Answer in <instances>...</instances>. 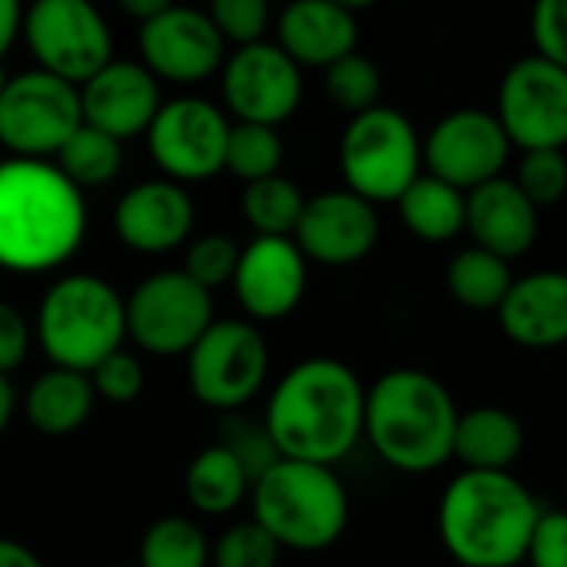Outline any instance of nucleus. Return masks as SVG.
<instances>
[{"mask_svg": "<svg viewBox=\"0 0 567 567\" xmlns=\"http://www.w3.org/2000/svg\"><path fill=\"white\" fill-rule=\"evenodd\" d=\"M365 389L339 359H306L289 369L266 409V432L279 458L329 465L362 439Z\"/></svg>", "mask_w": 567, "mask_h": 567, "instance_id": "nucleus-1", "label": "nucleus"}, {"mask_svg": "<svg viewBox=\"0 0 567 567\" xmlns=\"http://www.w3.org/2000/svg\"><path fill=\"white\" fill-rule=\"evenodd\" d=\"M86 233L83 193L47 159L0 163V266L47 272L66 262Z\"/></svg>", "mask_w": 567, "mask_h": 567, "instance_id": "nucleus-2", "label": "nucleus"}, {"mask_svg": "<svg viewBox=\"0 0 567 567\" xmlns=\"http://www.w3.org/2000/svg\"><path fill=\"white\" fill-rule=\"evenodd\" d=\"M458 409L452 392L422 369L385 372L365 392L362 435L385 465L405 475H429L452 458Z\"/></svg>", "mask_w": 567, "mask_h": 567, "instance_id": "nucleus-3", "label": "nucleus"}, {"mask_svg": "<svg viewBox=\"0 0 567 567\" xmlns=\"http://www.w3.org/2000/svg\"><path fill=\"white\" fill-rule=\"evenodd\" d=\"M542 505L512 472H462L442 495L439 535L462 567L525 561Z\"/></svg>", "mask_w": 567, "mask_h": 567, "instance_id": "nucleus-4", "label": "nucleus"}, {"mask_svg": "<svg viewBox=\"0 0 567 567\" xmlns=\"http://www.w3.org/2000/svg\"><path fill=\"white\" fill-rule=\"evenodd\" d=\"M252 512L279 548L326 551L349 525V495L329 465L279 458L252 482Z\"/></svg>", "mask_w": 567, "mask_h": 567, "instance_id": "nucleus-5", "label": "nucleus"}, {"mask_svg": "<svg viewBox=\"0 0 567 567\" xmlns=\"http://www.w3.org/2000/svg\"><path fill=\"white\" fill-rule=\"evenodd\" d=\"M37 339L56 369L90 372L126 339L120 292L86 272L56 279L40 302Z\"/></svg>", "mask_w": 567, "mask_h": 567, "instance_id": "nucleus-6", "label": "nucleus"}, {"mask_svg": "<svg viewBox=\"0 0 567 567\" xmlns=\"http://www.w3.org/2000/svg\"><path fill=\"white\" fill-rule=\"evenodd\" d=\"M339 163L346 189L375 203H395L422 169V143L409 116L392 106L355 113L342 133Z\"/></svg>", "mask_w": 567, "mask_h": 567, "instance_id": "nucleus-7", "label": "nucleus"}, {"mask_svg": "<svg viewBox=\"0 0 567 567\" xmlns=\"http://www.w3.org/2000/svg\"><path fill=\"white\" fill-rule=\"evenodd\" d=\"M269 375V349L256 326L239 319L209 322L186 352L189 392L219 412L246 405Z\"/></svg>", "mask_w": 567, "mask_h": 567, "instance_id": "nucleus-8", "label": "nucleus"}, {"mask_svg": "<svg viewBox=\"0 0 567 567\" xmlns=\"http://www.w3.org/2000/svg\"><path fill=\"white\" fill-rule=\"evenodd\" d=\"M20 33L37 60V70H47L73 86L113 60L110 27L90 0H37L23 13Z\"/></svg>", "mask_w": 567, "mask_h": 567, "instance_id": "nucleus-9", "label": "nucleus"}, {"mask_svg": "<svg viewBox=\"0 0 567 567\" xmlns=\"http://www.w3.org/2000/svg\"><path fill=\"white\" fill-rule=\"evenodd\" d=\"M83 123L80 90L47 70L7 76L0 93V143L20 159L56 156Z\"/></svg>", "mask_w": 567, "mask_h": 567, "instance_id": "nucleus-10", "label": "nucleus"}, {"mask_svg": "<svg viewBox=\"0 0 567 567\" xmlns=\"http://www.w3.org/2000/svg\"><path fill=\"white\" fill-rule=\"evenodd\" d=\"M126 336L150 355H186L213 322L209 292L183 269H166L143 279L123 299Z\"/></svg>", "mask_w": 567, "mask_h": 567, "instance_id": "nucleus-11", "label": "nucleus"}, {"mask_svg": "<svg viewBox=\"0 0 567 567\" xmlns=\"http://www.w3.org/2000/svg\"><path fill=\"white\" fill-rule=\"evenodd\" d=\"M508 143L522 150H565L567 143V66L525 56L498 90V113Z\"/></svg>", "mask_w": 567, "mask_h": 567, "instance_id": "nucleus-12", "label": "nucleus"}, {"mask_svg": "<svg viewBox=\"0 0 567 567\" xmlns=\"http://www.w3.org/2000/svg\"><path fill=\"white\" fill-rule=\"evenodd\" d=\"M229 120L219 106L199 96L159 103L146 140L156 166L173 183H199L223 169Z\"/></svg>", "mask_w": 567, "mask_h": 567, "instance_id": "nucleus-13", "label": "nucleus"}, {"mask_svg": "<svg viewBox=\"0 0 567 567\" xmlns=\"http://www.w3.org/2000/svg\"><path fill=\"white\" fill-rule=\"evenodd\" d=\"M223 96L239 123L279 126L302 100V76L279 43L256 40L223 63Z\"/></svg>", "mask_w": 567, "mask_h": 567, "instance_id": "nucleus-14", "label": "nucleus"}, {"mask_svg": "<svg viewBox=\"0 0 567 567\" xmlns=\"http://www.w3.org/2000/svg\"><path fill=\"white\" fill-rule=\"evenodd\" d=\"M508 136L495 113L485 110H455L422 146V163L432 176L445 179L449 186L468 193L495 176H502V166L508 163Z\"/></svg>", "mask_w": 567, "mask_h": 567, "instance_id": "nucleus-15", "label": "nucleus"}, {"mask_svg": "<svg viewBox=\"0 0 567 567\" xmlns=\"http://www.w3.org/2000/svg\"><path fill=\"white\" fill-rule=\"evenodd\" d=\"M226 40L203 10L166 7L140 23L143 66L169 83H203L223 66Z\"/></svg>", "mask_w": 567, "mask_h": 567, "instance_id": "nucleus-16", "label": "nucleus"}, {"mask_svg": "<svg viewBox=\"0 0 567 567\" xmlns=\"http://www.w3.org/2000/svg\"><path fill=\"white\" fill-rule=\"evenodd\" d=\"M292 236L306 259H316L322 266H352L375 249L379 213L369 199L349 189L319 193L306 199Z\"/></svg>", "mask_w": 567, "mask_h": 567, "instance_id": "nucleus-17", "label": "nucleus"}, {"mask_svg": "<svg viewBox=\"0 0 567 567\" xmlns=\"http://www.w3.org/2000/svg\"><path fill=\"white\" fill-rule=\"evenodd\" d=\"M306 279V256L289 236H256L239 249L233 289L249 319L276 322L302 302Z\"/></svg>", "mask_w": 567, "mask_h": 567, "instance_id": "nucleus-18", "label": "nucleus"}, {"mask_svg": "<svg viewBox=\"0 0 567 567\" xmlns=\"http://www.w3.org/2000/svg\"><path fill=\"white\" fill-rule=\"evenodd\" d=\"M80 116L86 126L103 130L113 140H133L150 130L159 110L156 76L133 60H110L80 86Z\"/></svg>", "mask_w": 567, "mask_h": 567, "instance_id": "nucleus-19", "label": "nucleus"}, {"mask_svg": "<svg viewBox=\"0 0 567 567\" xmlns=\"http://www.w3.org/2000/svg\"><path fill=\"white\" fill-rule=\"evenodd\" d=\"M193 199L173 179H150L123 193L113 213V229L133 252L159 256L183 246L193 233Z\"/></svg>", "mask_w": 567, "mask_h": 567, "instance_id": "nucleus-20", "label": "nucleus"}, {"mask_svg": "<svg viewBox=\"0 0 567 567\" xmlns=\"http://www.w3.org/2000/svg\"><path fill=\"white\" fill-rule=\"evenodd\" d=\"M465 229L478 249L502 259H518L535 246L538 209L515 186V179L495 176L465 193Z\"/></svg>", "mask_w": 567, "mask_h": 567, "instance_id": "nucleus-21", "label": "nucleus"}, {"mask_svg": "<svg viewBox=\"0 0 567 567\" xmlns=\"http://www.w3.org/2000/svg\"><path fill=\"white\" fill-rule=\"evenodd\" d=\"M502 332L525 349H555L567 339V279L565 272H532L512 279L498 302Z\"/></svg>", "mask_w": 567, "mask_h": 567, "instance_id": "nucleus-22", "label": "nucleus"}, {"mask_svg": "<svg viewBox=\"0 0 567 567\" xmlns=\"http://www.w3.org/2000/svg\"><path fill=\"white\" fill-rule=\"evenodd\" d=\"M355 13L332 0H292L279 17V50L296 66H329L355 50Z\"/></svg>", "mask_w": 567, "mask_h": 567, "instance_id": "nucleus-23", "label": "nucleus"}, {"mask_svg": "<svg viewBox=\"0 0 567 567\" xmlns=\"http://www.w3.org/2000/svg\"><path fill=\"white\" fill-rule=\"evenodd\" d=\"M525 449L522 422L505 409H472L458 412L452 458L465 465V472H508Z\"/></svg>", "mask_w": 567, "mask_h": 567, "instance_id": "nucleus-24", "label": "nucleus"}, {"mask_svg": "<svg viewBox=\"0 0 567 567\" xmlns=\"http://www.w3.org/2000/svg\"><path fill=\"white\" fill-rule=\"evenodd\" d=\"M93 402H96V395H93L86 372L53 365L30 385V392L23 399V412H27V422L40 435L63 439V435H73L90 419Z\"/></svg>", "mask_w": 567, "mask_h": 567, "instance_id": "nucleus-25", "label": "nucleus"}, {"mask_svg": "<svg viewBox=\"0 0 567 567\" xmlns=\"http://www.w3.org/2000/svg\"><path fill=\"white\" fill-rule=\"evenodd\" d=\"M399 216L422 243H452L465 229V193L439 176H415L395 199Z\"/></svg>", "mask_w": 567, "mask_h": 567, "instance_id": "nucleus-26", "label": "nucleus"}, {"mask_svg": "<svg viewBox=\"0 0 567 567\" xmlns=\"http://www.w3.org/2000/svg\"><path fill=\"white\" fill-rule=\"evenodd\" d=\"M183 485H186L189 505L203 515H229L233 508H239V502L249 492L246 472L239 468V462L223 445L199 452L189 462Z\"/></svg>", "mask_w": 567, "mask_h": 567, "instance_id": "nucleus-27", "label": "nucleus"}, {"mask_svg": "<svg viewBox=\"0 0 567 567\" xmlns=\"http://www.w3.org/2000/svg\"><path fill=\"white\" fill-rule=\"evenodd\" d=\"M56 169L83 193V189H100L116 179L123 169V143L106 136L96 126L80 123L66 143L56 150Z\"/></svg>", "mask_w": 567, "mask_h": 567, "instance_id": "nucleus-28", "label": "nucleus"}, {"mask_svg": "<svg viewBox=\"0 0 567 567\" xmlns=\"http://www.w3.org/2000/svg\"><path fill=\"white\" fill-rule=\"evenodd\" d=\"M445 282L458 306L488 312V309H498V302L505 299L512 286V269H508V259L472 246V249H462L449 262Z\"/></svg>", "mask_w": 567, "mask_h": 567, "instance_id": "nucleus-29", "label": "nucleus"}, {"mask_svg": "<svg viewBox=\"0 0 567 567\" xmlns=\"http://www.w3.org/2000/svg\"><path fill=\"white\" fill-rule=\"evenodd\" d=\"M306 196L299 186L279 173L246 183L243 189V216L259 236H292L302 216Z\"/></svg>", "mask_w": 567, "mask_h": 567, "instance_id": "nucleus-30", "label": "nucleus"}, {"mask_svg": "<svg viewBox=\"0 0 567 567\" xmlns=\"http://www.w3.org/2000/svg\"><path fill=\"white\" fill-rule=\"evenodd\" d=\"M140 567H209L206 535L189 518H159L140 542Z\"/></svg>", "mask_w": 567, "mask_h": 567, "instance_id": "nucleus-31", "label": "nucleus"}, {"mask_svg": "<svg viewBox=\"0 0 567 567\" xmlns=\"http://www.w3.org/2000/svg\"><path fill=\"white\" fill-rule=\"evenodd\" d=\"M279 166H282V140L276 126H262V123L229 126L223 169H229L243 183H252V179L279 173Z\"/></svg>", "mask_w": 567, "mask_h": 567, "instance_id": "nucleus-32", "label": "nucleus"}, {"mask_svg": "<svg viewBox=\"0 0 567 567\" xmlns=\"http://www.w3.org/2000/svg\"><path fill=\"white\" fill-rule=\"evenodd\" d=\"M326 93L332 96V103L346 113H365L372 106H379L382 96V73L379 66L362 56V53H346L339 60H332L326 66Z\"/></svg>", "mask_w": 567, "mask_h": 567, "instance_id": "nucleus-33", "label": "nucleus"}, {"mask_svg": "<svg viewBox=\"0 0 567 567\" xmlns=\"http://www.w3.org/2000/svg\"><path fill=\"white\" fill-rule=\"evenodd\" d=\"M279 545L272 542V535L256 525V522H243L233 525L216 548H209V565L213 567H276L279 561Z\"/></svg>", "mask_w": 567, "mask_h": 567, "instance_id": "nucleus-34", "label": "nucleus"}, {"mask_svg": "<svg viewBox=\"0 0 567 567\" xmlns=\"http://www.w3.org/2000/svg\"><path fill=\"white\" fill-rule=\"evenodd\" d=\"M515 186L528 196L535 209L555 206L567 189L565 150H525Z\"/></svg>", "mask_w": 567, "mask_h": 567, "instance_id": "nucleus-35", "label": "nucleus"}, {"mask_svg": "<svg viewBox=\"0 0 567 567\" xmlns=\"http://www.w3.org/2000/svg\"><path fill=\"white\" fill-rule=\"evenodd\" d=\"M219 445L239 462V468L246 472L249 485L259 482L279 462V452H276V445H272V439H269L262 422H246V419H236V415L226 419Z\"/></svg>", "mask_w": 567, "mask_h": 567, "instance_id": "nucleus-36", "label": "nucleus"}, {"mask_svg": "<svg viewBox=\"0 0 567 567\" xmlns=\"http://www.w3.org/2000/svg\"><path fill=\"white\" fill-rule=\"evenodd\" d=\"M236 262H239V246L229 236H223V233H209V236H199L186 249L183 272L193 282H199L206 292H213V289L233 282Z\"/></svg>", "mask_w": 567, "mask_h": 567, "instance_id": "nucleus-37", "label": "nucleus"}, {"mask_svg": "<svg viewBox=\"0 0 567 567\" xmlns=\"http://www.w3.org/2000/svg\"><path fill=\"white\" fill-rule=\"evenodd\" d=\"M86 375H90L93 395H100L106 402H116V405L133 402L143 392V382H146L140 359L123 352V349H116L106 359H100Z\"/></svg>", "mask_w": 567, "mask_h": 567, "instance_id": "nucleus-38", "label": "nucleus"}, {"mask_svg": "<svg viewBox=\"0 0 567 567\" xmlns=\"http://www.w3.org/2000/svg\"><path fill=\"white\" fill-rule=\"evenodd\" d=\"M206 17L219 30L223 40L256 43L269 27V0H209Z\"/></svg>", "mask_w": 567, "mask_h": 567, "instance_id": "nucleus-39", "label": "nucleus"}, {"mask_svg": "<svg viewBox=\"0 0 567 567\" xmlns=\"http://www.w3.org/2000/svg\"><path fill=\"white\" fill-rule=\"evenodd\" d=\"M532 40L538 56L567 66V0H535Z\"/></svg>", "mask_w": 567, "mask_h": 567, "instance_id": "nucleus-40", "label": "nucleus"}, {"mask_svg": "<svg viewBox=\"0 0 567 567\" xmlns=\"http://www.w3.org/2000/svg\"><path fill=\"white\" fill-rule=\"evenodd\" d=\"M525 558L532 561V567H567V518L561 512H542Z\"/></svg>", "mask_w": 567, "mask_h": 567, "instance_id": "nucleus-41", "label": "nucleus"}, {"mask_svg": "<svg viewBox=\"0 0 567 567\" xmlns=\"http://www.w3.org/2000/svg\"><path fill=\"white\" fill-rule=\"evenodd\" d=\"M27 352H30V329L23 316L13 306L0 302V375L20 369Z\"/></svg>", "mask_w": 567, "mask_h": 567, "instance_id": "nucleus-42", "label": "nucleus"}, {"mask_svg": "<svg viewBox=\"0 0 567 567\" xmlns=\"http://www.w3.org/2000/svg\"><path fill=\"white\" fill-rule=\"evenodd\" d=\"M23 23V7L20 0H0V56L10 50V43L17 40Z\"/></svg>", "mask_w": 567, "mask_h": 567, "instance_id": "nucleus-43", "label": "nucleus"}, {"mask_svg": "<svg viewBox=\"0 0 567 567\" xmlns=\"http://www.w3.org/2000/svg\"><path fill=\"white\" fill-rule=\"evenodd\" d=\"M0 567H43V561L27 545L0 538Z\"/></svg>", "mask_w": 567, "mask_h": 567, "instance_id": "nucleus-44", "label": "nucleus"}, {"mask_svg": "<svg viewBox=\"0 0 567 567\" xmlns=\"http://www.w3.org/2000/svg\"><path fill=\"white\" fill-rule=\"evenodd\" d=\"M130 17H136L140 23L143 20H150V17H156V13H163L166 7H173L176 0H116Z\"/></svg>", "mask_w": 567, "mask_h": 567, "instance_id": "nucleus-45", "label": "nucleus"}, {"mask_svg": "<svg viewBox=\"0 0 567 567\" xmlns=\"http://www.w3.org/2000/svg\"><path fill=\"white\" fill-rule=\"evenodd\" d=\"M13 419V385L7 382V375H0V435L7 432Z\"/></svg>", "mask_w": 567, "mask_h": 567, "instance_id": "nucleus-46", "label": "nucleus"}, {"mask_svg": "<svg viewBox=\"0 0 567 567\" xmlns=\"http://www.w3.org/2000/svg\"><path fill=\"white\" fill-rule=\"evenodd\" d=\"M332 3L346 7L349 13H359V10H369V7H375L379 0H332Z\"/></svg>", "mask_w": 567, "mask_h": 567, "instance_id": "nucleus-47", "label": "nucleus"}, {"mask_svg": "<svg viewBox=\"0 0 567 567\" xmlns=\"http://www.w3.org/2000/svg\"><path fill=\"white\" fill-rule=\"evenodd\" d=\"M3 83H7V76H3V66H0V93H3Z\"/></svg>", "mask_w": 567, "mask_h": 567, "instance_id": "nucleus-48", "label": "nucleus"}, {"mask_svg": "<svg viewBox=\"0 0 567 567\" xmlns=\"http://www.w3.org/2000/svg\"><path fill=\"white\" fill-rule=\"evenodd\" d=\"M113 567H140V565H113Z\"/></svg>", "mask_w": 567, "mask_h": 567, "instance_id": "nucleus-49", "label": "nucleus"}]
</instances>
